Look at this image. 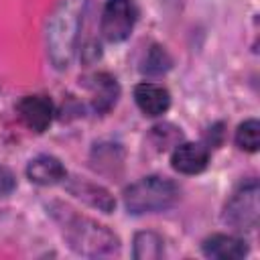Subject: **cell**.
Here are the masks:
<instances>
[{
  "label": "cell",
  "instance_id": "cell-12",
  "mask_svg": "<svg viewBox=\"0 0 260 260\" xmlns=\"http://www.w3.org/2000/svg\"><path fill=\"white\" fill-rule=\"evenodd\" d=\"M69 193L75 195L77 199L85 201L87 205L98 207L104 213H110L114 209V205H116L114 199H112V195L104 187H100L95 183H89V181H81V179L71 181L69 183Z\"/></svg>",
  "mask_w": 260,
  "mask_h": 260
},
{
  "label": "cell",
  "instance_id": "cell-8",
  "mask_svg": "<svg viewBox=\"0 0 260 260\" xmlns=\"http://www.w3.org/2000/svg\"><path fill=\"white\" fill-rule=\"evenodd\" d=\"M134 102L144 116H162L171 108V93L158 83H138L134 87Z\"/></svg>",
  "mask_w": 260,
  "mask_h": 260
},
{
  "label": "cell",
  "instance_id": "cell-17",
  "mask_svg": "<svg viewBox=\"0 0 260 260\" xmlns=\"http://www.w3.org/2000/svg\"><path fill=\"white\" fill-rule=\"evenodd\" d=\"M14 175L8 169H0V195H6L14 189Z\"/></svg>",
  "mask_w": 260,
  "mask_h": 260
},
{
  "label": "cell",
  "instance_id": "cell-11",
  "mask_svg": "<svg viewBox=\"0 0 260 260\" xmlns=\"http://www.w3.org/2000/svg\"><path fill=\"white\" fill-rule=\"evenodd\" d=\"M203 254L219 260H238L248 254V246L242 238L230 234H213L203 242Z\"/></svg>",
  "mask_w": 260,
  "mask_h": 260
},
{
  "label": "cell",
  "instance_id": "cell-5",
  "mask_svg": "<svg viewBox=\"0 0 260 260\" xmlns=\"http://www.w3.org/2000/svg\"><path fill=\"white\" fill-rule=\"evenodd\" d=\"M138 8L134 0H108L102 12V35L110 43L126 41L136 24Z\"/></svg>",
  "mask_w": 260,
  "mask_h": 260
},
{
  "label": "cell",
  "instance_id": "cell-6",
  "mask_svg": "<svg viewBox=\"0 0 260 260\" xmlns=\"http://www.w3.org/2000/svg\"><path fill=\"white\" fill-rule=\"evenodd\" d=\"M16 114L32 132H45L51 126L55 110L47 95H24L16 106Z\"/></svg>",
  "mask_w": 260,
  "mask_h": 260
},
{
  "label": "cell",
  "instance_id": "cell-15",
  "mask_svg": "<svg viewBox=\"0 0 260 260\" xmlns=\"http://www.w3.org/2000/svg\"><path fill=\"white\" fill-rule=\"evenodd\" d=\"M152 140L158 150H165L169 146H177L181 142V130L173 124H160L152 128Z\"/></svg>",
  "mask_w": 260,
  "mask_h": 260
},
{
  "label": "cell",
  "instance_id": "cell-14",
  "mask_svg": "<svg viewBox=\"0 0 260 260\" xmlns=\"http://www.w3.org/2000/svg\"><path fill=\"white\" fill-rule=\"evenodd\" d=\"M236 144L246 152H256L260 146V122L254 118L242 122L236 130Z\"/></svg>",
  "mask_w": 260,
  "mask_h": 260
},
{
  "label": "cell",
  "instance_id": "cell-4",
  "mask_svg": "<svg viewBox=\"0 0 260 260\" xmlns=\"http://www.w3.org/2000/svg\"><path fill=\"white\" fill-rule=\"evenodd\" d=\"M258 183L248 181L242 187H238L232 197L225 203L223 209V221L232 225L234 230L248 232L258 225L260 219V201H258Z\"/></svg>",
  "mask_w": 260,
  "mask_h": 260
},
{
  "label": "cell",
  "instance_id": "cell-7",
  "mask_svg": "<svg viewBox=\"0 0 260 260\" xmlns=\"http://www.w3.org/2000/svg\"><path fill=\"white\" fill-rule=\"evenodd\" d=\"M209 162V150L197 142H179L173 148L171 165L183 175H197Z\"/></svg>",
  "mask_w": 260,
  "mask_h": 260
},
{
  "label": "cell",
  "instance_id": "cell-2",
  "mask_svg": "<svg viewBox=\"0 0 260 260\" xmlns=\"http://www.w3.org/2000/svg\"><path fill=\"white\" fill-rule=\"evenodd\" d=\"M179 199V187L167 177H142L124 191V205L130 213H154L173 207Z\"/></svg>",
  "mask_w": 260,
  "mask_h": 260
},
{
  "label": "cell",
  "instance_id": "cell-3",
  "mask_svg": "<svg viewBox=\"0 0 260 260\" xmlns=\"http://www.w3.org/2000/svg\"><path fill=\"white\" fill-rule=\"evenodd\" d=\"M65 236L69 246L83 256H106L120 248L118 236L89 217H69L65 221Z\"/></svg>",
  "mask_w": 260,
  "mask_h": 260
},
{
  "label": "cell",
  "instance_id": "cell-13",
  "mask_svg": "<svg viewBox=\"0 0 260 260\" xmlns=\"http://www.w3.org/2000/svg\"><path fill=\"white\" fill-rule=\"evenodd\" d=\"M162 256V238L154 232H138L134 236V258L156 260Z\"/></svg>",
  "mask_w": 260,
  "mask_h": 260
},
{
  "label": "cell",
  "instance_id": "cell-1",
  "mask_svg": "<svg viewBox=\"0 0 260 260\" xmlns=\"http://www.w3.org/2000/svg\"><path fill=\"white\" fill-rule=\"evenodd\" d=\"M87 2L89 0H59L47 20V53L57 69H67L75 57Z\"/></svg>",
  "mask_w": 260,
  "mask_h": 260
},
{
  "label": "cell",
  "instance_id": "cell-16",
  "mask_svg": "<svg viewBox=\"0 0 260 260\" xmlns=\"http://www.w3.org/2000/svg\"><path fill=\"white\" fill-rule=\"evenodd\" d=\"M171 65V57L167 55V51L162 47H152L146 55V61H144V71L146 73H152V75H158V73H165Z\"/></svg>",
  "mask_w": 260,
  "mask_h": 260
},
{
  "label": "cell",
  "instance_id": "cell-10",
  "mask_svg": "<svg viewBox=\"0 0 260 260\" xmlns=\"http://www.w3.org/2000/svg\"><path fill=\"white\" fill-rule=\"evenodd\" d=\"M26 177L35 185H55V183H61L67 177V171H65L63 162L57 156L39 154L28 162Z\"/></svg>",
  "mask_w": 260,
  "mask_h": 260
},
{
  "label": "cell",
  "instance_id": "cell-9",
  "mask_svg": "<svg viewBox=\"0 0 260 260\" xmlns=\"http://www.w3.org/2000/svg\"><path fill=\"white\" fill-rule=\"evenodd\" d=\"M87 91H89V98H91V108L98 112V114H104L108 112L118 95H120V87H118V81L116 77H112L110 73H93L89 79H87Z\"/></svg>",
  "mask_w": 260,
  "mask_h": 260
}]
</instances>
